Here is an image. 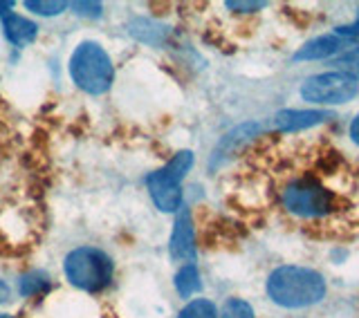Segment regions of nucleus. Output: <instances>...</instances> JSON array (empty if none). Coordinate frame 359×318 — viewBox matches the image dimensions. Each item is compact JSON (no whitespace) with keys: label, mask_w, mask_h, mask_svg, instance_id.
<instances>
[{"label":"nucleus","mask_w":359,"mask_h":318,"mask_svg":"<svg viewBox=\"0 0 359 318\" xmlns=\"http://www.w3.org/2000/svg\"><path fill=\"white\" fill-rule=\"evenodd\" d=\"M173 260H194L196 258V233H194V220H191V211L180 207L175 226L171 233V244H168Z\"/></svg>","instance_id":"6e6552de"},{"label":"nucleus","mask_w":359,"mask_h":318,"mask_svg":"<svg viewBox=\"0 0 359 318\" xmlns=\"http://www.w3.org/2000/svg\"><path fill=\"white\" fill-rule=\"evenodd\" d=\"M332 119L330 110H280L274 117V126L283 132H297V130H306Z\"/></svg>","instance_id":"9d476101"},{"label":"nucleus","mask_w":359,"mask_h":318,"mask_svg":"<svg viewBox=\"0 0 359 318\" xmlns=\"http://www.w3.org/2000/svg\"><path fill=\"white\" fill-rule=\"evenodd\" d=\"M359 92L357 78L348 76L344 72H325L310 76L306 83L301 85V97L310 101V104L319 106H341L353 101Z\"/></svg>","instance_id":"39448f33"},{"label":"nucleus","mask_w":359,"mask_h":318,"mask_svg":"<svg viewBox=\"0 0 359 318\" xmlns=\"http://www.w3.org/2000/svg\"><path fill=\"white\" fill-rule=\"evenodd\" d=\"M14 7V3H11V0H7V3H0V16H9V9Z\"/></svg>","instance_id":"4be33fe9"},{"label":"nucleus","mask_w":359,"mask_h":318,"mask_svg":"<svg viewBox=\"0 0 359 318\" xmlns=\"http://www.w3.org/2000/svg\"><path fill=\"white\" fill-rule=\"evenodd\" d=\"M351 137H353V141L359 146V115L353 119V123H351Z\"/></svg>","instance_id":"412c9836"},{"label":"nucleus","mask_w":359,"mask_h":318,"mask_svg":"<svg viewBox=\"0 0 359 318\" xmlns=\"http://www.w3.org/2000/svg\"><path fill=\"white\" fill-rule=\"evenodd\" d=\"M25 7L29 11H34V14H39V16H56L67 7V3H63V0H59V3H56V0H54V3H45V0L36 3V0H27Z\"/></svg>","instance_id":"a211bd4d"},{"label":"nucleus","mask_w":359,"mask_h":318,"mask_svg":"<svg viewBox=\"0 0 359 318\" xmlns=\"http://www.w3.org/2000/svg\"><path fill=\"white\" fill-rule=\"evenodd\" d=\"M265 130L263 123H258V121H247L243 123V126L238 128H233L231 132H227L224 137L220 139V144L216 146V151H213V157H211V168H216L220 166L222 162H227V159L231 155L238 153L243 146L250 144L254 137H258Z\"/></svg>","instance_id":"0eeeda50"},{"label":"nucleus","mask_w":359,"mask_h":318,"mask_svg":"<svg viewBox=\"0 0 359 318\" xmlns=\"http://www.w3.org/2000/svg\"><path fill=\"white\" fill-rule=\"evenodd\" d=\"M351 41L337 36V34H325V36L312 39L308 41L303 48H299L294 52L292 59L294 61H321V59H330V56L339 54L344 48H348Z\"/></svg>","instance_id":"1a4fd4ad"},{"label":"nucleus","mask_w":359,"mask_h":318,"mask_svg":"<svg viewBox=\"0 0 359 318\" xmlns=\"http://www.w3.org/2000/svg\"><path fill=\"white\" fill-rule=\"evenodd\" d=\"M9 298V287L5 285L3 280H0V303H5Z\"/></svg>","instance_id":"5701e85b"},{"label":"nucleus","mask_w":359,"mask_h":318,"mask_svg":"<svg viewBox=\"0 0 359 318\" xmlns=\"http://www.w3.org/2000/svg\"><path fill=\"white\" fill-rule=\"evenodd\" d=\"M0 318H11V316H7V314H0Z\"/></svg>","instance_id":"b1692460"},{"label":"nucleus","mask_w":359,"mask_h":318,"mask_svg":"<svg viewBox=\"0 0 359 318\" xmlns=\"http://www.w3.org/2000/svg\"><path fill=\"white\" fill-rule=\"evenodd\" d=\"M128 27H130L128 32L135 39L142 41V43H149V45H162L166 39V27L157 25V22H153V20H146V18L133 20Z\"/></svg>","instance_id":"f8f14e48"},{"label":"nucleus","mask_w":359,"mask_h":318,"mask_svg":"<svg viewBox=\"0 0 359 318\" xmlns=\"http://www.w3.org/2000/svg\"><path fill=\"white\" fill-rule=\"evenodd\" d=\"M18 289L22 296H36V293H43L50 289V276L43 274V271H29V274L20 276Z\"/></svg>","instance_id":"4468645a"},{"label":"nucleus","mask_w":359,"mask_h":318,"mask_svg":"<svg viewBox=\"0 0 359 318\" xmlns=\"http://www.w3.org/2000/svg\"><path fill=\"white\" fill-rule=\"evenodd\" d=\"M70 76L88 95H104L115 81V67L108 52L95 41H83L76 45L70 59Z\"/></svg>","instance_id":"f03ea898"},{"label":"nucleus","mask_w":359,"mask_h":318,"mask_svg":"<svg viewBox=\"0 0 359 318\" xmlns=\"http://www.w3.org/2000/svg\"><path fill=\"white\" fill-rule=\"evenodd\" d=\"M222 318H254V310L250 303H245L241 298H231L224 303Z\"/></svg>","instance_id":"f3484780"},{"label":"nucleus","mask_w":359,"mask_h":318,"mask_svg":"<svg viewBox=\"0 0 359 318\" xmlns=\"http://www.w3.org/2000/svg\"><path fill=\"white\" fill-rule=\"evenodd\" d=\"M216 305L211 300L205 298H198V300H191L187 307L180 312L177 318H216Z\"/></svg>","instance_id":"dca6fc26"},{"label":"nucleus","mask_w":359,"mask_h":318,"mask_svg":"<svg viewBox=\"0 0 359 318\" xmlns=\"http://www.w3.org/2000/svg\"><path fill=\"white\" fill-rule=\"evenodd\" d=\"M267 293L280 307H310L325 296V280L314 269L287 265L272 271L267 280Z\"/></svg>","instance_id":"f257e3e1"},{"label":"nucleus","mask_w":359,"mask_h":318,"mask_svg":"<svg viewBox=\"0 0 359 318\" xmlns=\"http://www.w3.org/2000/svg\"><path fill=\"white\" fill-rule=\"evenodd\" d=\"M283 207L299 218H323L334 209L330 191L314 184V181H294L280 193Z\"/></svg>","instance_id":"423d86ee"},{"label":"nucleus","mask_w":359,"mask_h":318,"mask_svg":"<svg viewBox=\"0 0 359 318\" xmlns=\"http://www.w3.org/2000/svg\"><path fill=\"white\" fill-rule=\"evenodd\" d=\"M3 32H5V39L11 45L25 48V45H29L34 39H36L39 27H36V22H32L27 18L16 16V14H9V16L3 18Z\"/></svg>","instance_id":"9b49d317"},{"label":"nucleus","mask_w":359,"mask_h":318,"mask_svg":"<svg viewBox=\"0 0 359 318\" xmlns=\"http://www.w3.org/2000/svg\"><path fill=\"white\" fill-rule=\"evenodd\" d=\"M224 7L233 11H258L267 7V3H236V0H229V3H224Z\"/></svg>","instance_id":"aec40b11"},{"label":"nucleus","mask_w":359,"mask_h":318,"mask_svg":"<svg viewBox=\"0 0 359 318\" xmlns=\"http://www.w3.org/2000/svg\"><path fill=\"white\" fill-rule=\"evenodd\" d=\"M194 166V153L180 151L173 159L160 170L149 175L146 186L155 202V207L164 213H175L182 207V179Z\"/></svg>","instance_id":"7ed1b4c3"},{"label":"nucleus","mask_w":359,"mask_h":318,"mask_svg":"<svg viewBox=\"0 0 359 318\" xmlns=\"http://www.w3.org/2000/svg\"><path fill=\"white\" fill-rule=\"evenodd\" d=\"M175 289L180 296H194L202 289V282H200V274H198V267L196 265H184L182 269L175 274Z\"/></svg>","instance_id":"ddd939ff"},{"label":"nucleus","mask_w":359,"mask_h":318,"mask_svg":"<svg viewBox=\"0 0 359 318\" xmlns=\"http://www.w3.org/2000/svg\"><path fill=\"white\" fill-rule=\"evenodd\" d=\"M334 67H337V72H344L359 81V45H353L351 50H346L341 56H337Z\"/></svg>","instance_id":"2eb2a0df"},{"label":"nucleus","mask_w":359,"mask_h":318,"mask_svg":"<svg viewBox=\"0 0 359 318\" xmlns=\"http://www.w3.org/2000/svg\"><path fill=\"white\" fill-rule=\"evenodd\" d=\"M72 9L76 11L79 16H86V18H99L101 16V5L99 3H74Z\"/></svg>","instance_id":"6ab92c4d"},{"label":"nucleus","mask_w":359,"mask_h":318,"mask_svg":"<svg viewBox=\"0 0 359 318\" xmlns=\"http://www.w3.org/2000/svg\"><path fill=\"white\" fill-rule=\"evenodd\" d=\"M65 276L83 291H101L112 280V260L95 247H79L65 258Z\"/></svg>","instance_id":"20e7f679"}]
</instances>
